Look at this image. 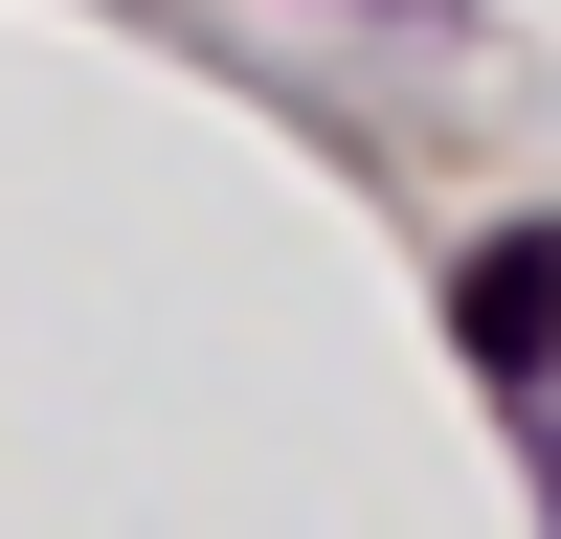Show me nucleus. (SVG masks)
Here are the masks:
<instances>
[{
	"instance_id": "nucleus-1",
	"label": "nucleus",
	"mask_w": 561,
	"mask_h": 539,
	"mask_svg": "<svg viewBox=\"0 0 561 539\" xmlns=\"http://www.w3.org/2000/svg\"><path fill=\"white\" fill-rule=\"evenodd\" d=\"M449 337H472L494 382H539V359H561V225H517V248L449 270Z\"/></svg>"
}]
</instances>
